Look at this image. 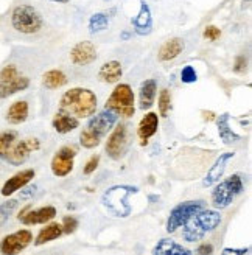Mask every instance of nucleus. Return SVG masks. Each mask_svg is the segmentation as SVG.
Listing matches in <instances>:
<instances>
[{"label":"nucleus","mask_w":252,"mask_h":255,"mask_svg":"<svg viewBox=\"0 0 252 255\" xmlns=\"http://www.w3.org/2000/svg\"><path fill=\"white\" fill-rule=\"evenodd\" d=\"M245 190V182L242 174H231L229 177L223 179L220 184L215 185V188L212 190V206L217 210L228 209L231 204L235 201L237 196H240Z\"/></svg>","instance_id":"5"},{"label":"nucleus","mask_w":252,"mask_h":255,"mask_svg":"<svg viewBox=\"0 0 252 255\" xmlns=\"http://www.w3.org/2000/svg\"><path fill=\"white\" fill-rule=\"evenodd\" d=\"M109 25V17L106 12H97L89 19V31L91 33H100L105 31Z\"/></svg>","instance_id":"30"},{"label":"nucleus","mask_w":252,"mask_h":255,"mask_svg":"<svg viewBox=\"0 0 252 255\" xmlns=\"http://www.w3.org/2000/svg\"><path fill=\"white\" fill-rule=\"evenodd\" d=\"M98 162H100V156H92L84 165V174H92L98 167Z\"/></svg>","instance_id":"36"},{"label":"nucleus","mask_w":252,"mask_h":255,"mask_svg":"<svg viewBox=\"0 0 252 255\" xmlns=\"http://www.w3.org/2000/svg\"><path fill=\"white\" fill-rule=\"evenodd\" d=\"M234 156H235V152H223V154H220V157L215 160V163H213L210 167V170L207 171V176L204 177L203 184L206 187H212L213 184L220 182V179H221L224 171H226V167H228L229 160Z\"/></svg>","instance_id":"16"},{"label":"nucleus","mask_w":252,"mask_h":255,"mask_svg":"<svg viewBox=\"0 0 252 255\" xmlns=\"http://www.w3.org/2000/svg\"><path fill=\"white\" fill-rule=\"evenodd\" d=\"M129 145V137H128V126L125 123H120L114 128V131L111 132L106 142V152L111 159L119 160L125 156L126 149Z\"/></svg>","instance_id":"9"},{"label":"nucleus","mask_w":252,"mask_h":255,"mask_svg":"<svg viewBox=\"0 0 252 255\" xmlns=\"http://www.w3.org/2000/svg\"><path fill=\"white\" fill-rule=\"evenodd\" d=\"M246 64H248V61H246L245 56H238V58L235 59V67H234V70H235L237 73H243V72L246 70Z\"/></svg>","instance_id":"38"},{"label":"nucleus","mask_w":252,"mask_h":255,"mask_svg":"<svg viewBox=\"0 0 252 255\" xmlns=\"http://www.w3.org/2000/svg\"><path fill=\"white\" fill-rule=\"evenodd\" d=\"M62 235V227L58 223H50L47 224L42 231L37 234L36 240H34V246H42L45 243H50V241H55Z\"/></svg>","instance_id":"27"},{"label":"nucleus","mask_w":252,"mask_h":255,"mask_svg":"<svg viewBox=\"0 0 252 255\" xmlns=\"http://www.w3.org/2000/svg\"><path fill=\"white\" fill-rule=\"evenodd\" d=\"M198 255H213V245L212 243H203L196 249Z\"/></svg>","instance_id":"37"},{"label":"nucleus","mask_w":252,"mask_h":255,"mask_svg":"<svg viewBox=\"0 0 252 255\" xmlns=\"http://www.w3.org/2000/svg\"><path fill=\"white\" fill-rule=\"evenodd\" d=\"M185 48V44L181 37H174V39H170L163 44L159 50V61L167 62V61H173L174 58H178Z\"/></svg>","instance_id":"20"},{"label":"nucleus","mask_w":252,"mask_h":255,"mask_svg":"<svg viewBox=\"0 0 252 255\" xmlns=\"http://www.w3.org/2000/svg\"><path fill=\"white\" fill-rule=\"evenodd\" d=\"M106 109L114 112L116 116L129 119L134 116V92L128 84H119L106 101Z\"/></svg>","instance_id":"7"},{"label":"nucleus","mask_w":252,"mask_h":255,"mask_svg":"<svg viewBox=\"0 0 252 255\" xmlns=\"http://www.w3.org/2000/svg\"><path fill=\"white\" fill-rule=\"evenodd\" d=\"M198 80V73L195 70V67L192 66H185L181 72V81L185 84H192Z\"/></svg>","instance_id":"33"},{"label":"nucleus","mask_w":252,"mask_h":255,"mask_svg":"<svg viewBox=\"0 0 252 255\" xmlns=\"http://www.w3.org/2000/svg\"><path fill=\"white\" fill-rule=\"evenodd\" d=\"M52 2H56V3H67L70 0H52Z\"/></svg>","instance_id":"41"},{"label":"nucleus","mask_w":252,"mask_h":255,"mask_svg":"<svg viewBox=\"0 0 252 255\" xmlns=\"http://www.w3.org/2000/svg\"><path fill=\"white\" fill-rule=\"evenodd\" d=\"M42 84L47 89H50V91H55V89H59L67 84V76L61 70H48L42 76Z\"/></svg>","instance_id":"28"},{"label":"nucleus","mask_w":252,"mask_h":255,"mask_svg":"<svg viewBox=\"0 0 252 255\" xmlns=\"http://www.w3.org/2000/svg\"><path fill=\"white\" fill-rule=\"evenodd\" d=\"M108 2H109V0H108Z\"/></svg>","instance_id":"43"},{"label":"nucleus","mask_w":252,"mask_h":255,"mask_svg":"<svg viewBox=\"0 0 252 255\" xmlns=\"http://www.w3.org/2000/svg\"><path fill=\"white\" fill-rule=\"evenodd\" d=\"M52 125H53L56 132L67 134V132H70L73 129H77V128L80 126V122H78V119H75L73 116H70V114H67L64 111H59L55 116Z\"/></svg>","instance_id":"21"},{"label":"nucleus","mask_w":252,"mask_h":255,"mask_svg":"<svg viewBox=\"0 0 252 255\" xmlns=\"http://www.w3.org/2000/svg\"><path fill=\"white\" fill-rule=\"evenodd\" d=\"M206 209V202L204 201H185L178 204L168 216V221H167V232L173 234L178 231L179 227H182L188 220L192 218L195 213H198L199 210Z\"/></svg>","instance_id":"8"},{"label":"nucleus","mask_w":252,"mask_h":255,"mask_svg":"<svg viewBox=\"0 0 252 255\" xmlns=\"http://www.w3.org/2000/svg\"><path fill=\"white\" fill-rule=\"evenodd\" d=\"M33 241V234L28 229H20L17 232H12L0 241V254L2 255H17L23 249H27Z\"/></svg>","instance_id":"10"},{"label":"nucleus","mask_w":252,"mask_h":255,"mask_svg":"<svg viewBox=\"0 0 252 255\" xmlns=\"http://www.w3.org/2000/svg\"><path fill=\"white\" fill-rule=\"evenodd\" d=\"M70 59L75 66H87V64H92L97 59V50L92 42L83 41L72 48Z\"/></svg>","instance_id":"14"},{"label":"nucleus","mask_w":252,"mask_h":255,"mask_svg":"<svg viewBox=\"0 0 252 255\" xmlns=\"http://www.w3.org/2000/svg\"><path fill=\"white\" fill-rule=\"evenodd\" d=\"M171 109V95L167 89H162L159 94V114L162 117H167Z\"/></svg>","instance_id":"32"},{"label":"nucleus","mask_w":252,"mask_h":255,"mask_svg":"<svg viewBox=\"0 0 252 255\" xmlns=\"http://www.w3.org/2000/svg\"><path fill=\"white\" fill-rule=\"evenodd\" d=\"M220 36H221V30L218 27H215V25H209V27H206V30H204V37H206V39L217 41Z\"/></svg>","instance_id":"35"},{"label":"nucleus","mask_w":252,"mask_h":255,"mask_svg":"<svg viewBox=\"0 0 252 255\" xmlns=\"http://www.w3.org/2000/svg\"><path fill=\"white\" fill-rule=\"evenodd\" d=\"M246 2H251V0H246Z\"/></svg>","instance_id":"42"},{"label":"nucleus","mask_w":252,"mask_h":255,"mask_svg":"<svg viewBox=\"0 0 252 255\" xmlns=\"http://www.w3.org/2000/svg\"><path fill=\"white\" fill-rule=\"evenodd\" d=\"M77 156V149L73 146H62L56 151L52 159V173L58 177H64L73 170V159Z\"/></svg>","instance_id":"11"},{"label":"nucleus","mask_w":252,"mask_h":255,"mask_svg":"<svg viewBox=\"0 0 252 255\" xmlns=\"http://www.w3.org/2000/svg\"><path fill=\"white\" fill-rule=\"evenodd\" d=\"M156 91H157V84L154 80H146L142 84L140 92H138V106H140V109L145 111L154 105Z\"/></svg>","instance_id":"25"},{"label":"nucleus","mask_w":252,"mask_h":255,"mask_svg":"<svg viewBox=\"0 0 252 255\" xmlns=\"http://www.w3.org/2000/svg\"><path fill=\"white\" fill-rule=\"evenodd\" d=\"M59 111L70 114L75 119H87L97 111V97L89 89H70L61 97Z\"/></svg>","instance_id":"1"},{"label":"nucleus","mask_w":252,"mask_h":255,"mask_svg":"<svg viewBox=\"0 0 252 255\" xmlns=\"http://www.w3.org/2000/svg\"><path fill=\"white\" fill-rule=\"evenodd\" d=\"M28 86H30V80L27 78V76L19 75V76H16L14 80L0 84V100H3L6 97H11V95H14L17 92H22Z\"/></svg>","instance_id":"24"},{"label":"nucleus","mask_w":252,"mask_h":255,"mask_svg":"<svg viewBox=\"0 0 252 255\" xmlns=\"http://www.w3.org/2000/svg\"><path fill=\"white\" fill-rule=\"evenodd\" d=\"M159 128V117L156 112H148L140 120L137 128V137L142 140V145H146L148 140L157 132Z\"/></svg>","instance_id":"18"},{"label":"nucleus","mask_w":252,"mask_h":255,"mask_svg":"<svg viewBox=\"0 0 252 255\" xmlns=\"http://www.w3.org/2000/svg\"><path fill=\"white\" fill-rule=\"evenodd\" d=\"M33 177H34V170H31V168L22 170V171L16 173L14 176H11L2 187V196H11L12 193H16L17 190L27 187Z\"/></svg>","instance_id":"15"},{"label":"nucleus","mask_w":252,"mask_h":255,"mask_svg":"<svg viewBox=\"0 0 252 255\" xmlns=\"http://www.w3.org/2000/svg\"><path fill=\"white\" fill-rule=\"evenodd\" d=\"M223 218L218 210L203 209L195 213L182 227V238L187 243H195V241L203 240L207 234L213 232L220 227Z\"/></svg>","instance_id":"2"},{"label":"nucleus","mask_w":252,"mask_h":255,"mask_svg":"<svg viewBox=\"0 0 252 255\" xmlns=\"http://www.w3.org/2000/svg\"><path fill=\"white\" fill-rule=\"evenodd\" d=\"M17 204L19 202L16 199H8L6 202H3L2 206H0V227L9 220V216L12 215V212L16 210Z\"/></svg>","instance_id":"31"},{"label":"nucleus","mask_w":252,"mask_h":255,"mask_svg":"<svg viewBox=\"0 0 252 255\" xmlns=\"http://www.w3.org/2000/svg\"><path fill=\"white\" fill-rule=\"evenodd\" d=\"M36 185H33V187H30V188H27L28 191H23V193H22V198H28V196H31L33 193H34V191H36Z\"/></svg>","instance_id":"40"},{"label":"nucleus","mask_w":252,"mask_h":255,"mask_svg":"<svg viewBox=\"0 0 252 255\" xmlns=\"http://www.w3.org/2000/svg\"><path fill=\"white\" fill-rule=\"evenodd\" d=\"M28 103L25 100H20V101H16V103H12L6 112V122L11 123V125H20L23 123L25 120L28 119Z\"/></svg>","instance_id":"23"},{"label":"nucleus","mask_w":252,"mask_h":255,"mask_svg":"<svg viewBox=\"0 0 252 255\" xmlns=\"http://www.w3.org/2000/svg\"><path fill=\"white\" fill-rule=\"evenodd\" d=\"M248 251H249V248H246V249H243V248H240V249H237V248H224L221 255H245Z\"/></svg>","instance_id":"39"},{"label":"nucleus","mask_w":252,"mask_h":255,"mask_svg":"<svg viewBox=\"0 0 252 255\" xmlns=\"http://www.w3.org/2000/svg\"><path fill=\"white\" fill-rule=\"evenodd\" d=\"M39 146H41L39 140L34 138V137L23 138V140H20V142L12 145L9 154L6 157V162H9L11 165H20L30 157V154L33 151L39 149Z\"/></svg>","instance_id":"12"},{"label":"nucleus","mask_w":252,"mask_h":255,"mask_svg":"<svg viewBox=\"0 0 252 255\" xmlns=\"http://www.w3.org/2000/svg\"><path fill=\"white\" fill-rule=\"evenodd\" d=\"M151 255H193L190 249L184 248L182 245L176 243L174 240L162 238L151 251Z\"/></svg>","instance_id":"19"},{"label":"nucleus","mask_w":252,"mask_h":255,"mask_svg":"<svg viewBox=\"0 0 252 255\" xmlns=\"http://www.w3.org/2000/svg\"><path fill=\"white\" fill-rule=\"evenodd\" d=\"M137 191L138 188L132 185H114L103 193L102 202L109 213L117 216V218H126V216L131 215L132 210L128 199Z\"/></svg>","instance_id":"4"},{"label":"nucleus","mask_w":252,"mask_h":255,"mask_svg":"<svg viewBox=\"0 0 252 255\" xmlns=\"http://www.w3.org/2000/svg\"><path fill=\"white\" fill-rule=\"evenodd\" d=\"M122 64L119 61H109L105 62L102 69L98 70V78L102 80L103 83L112 84V83H117L122 78Z\"/></svg>","instance_id":"22"},{"label":"nucleus","mask_w":252,"mask_h":255,"mask_svg":"<svg viewBox=\"0 0 252 255\" xmlns=\"http://www.w3.org/2000/svg\"><path fill=\"white\" fill-rule=\"evenodd\" d=\"M16 140H17V132L16 131L8 129V131L0 132V159L6 160L12 145L16 143Z\"/></svg>","instance_id":"29"},{"label":"nucleus","mask_w":252,"mask_h":255,"mask_svg":"<svg viewBox=\"0 0 252 255\" xmlns=\"http://www.w3.org/2000/svg\"><path fill=\"white\" fill-rule=\"evenodd\" d=\"M55 216H56V209L53 206H45L34 210H27L17 220L25 226H36V224H45L48 221H52Z\"/></svg>","instance_id":"13"},{"label":"nucleus","mask_w":252,"mask_h":255,"mask_svg":"<svg viewBox=\"0 0 252 255\" xmlns=\"http://www.w3.org/2000/svg\"><path fill=\"white\" fill-rule=\"evenodd\" d=\"M11 25L22 34H34L41 31L44 20L31 5H17L11 12Z\"/></svg>","instance_id":"6"},{"label":"nucleus","mask_w":252,"mask_h":255,"mask_svg":"<svg viewBox=\"0 0 252 255\" xmlns=\"http://www.w3.org/2000/svg\"><path fill=\"white\" fill-rule=\"evenodd\" d=\"M134 31L140 36L149 34L153 30V16H151V11L146 2H140V9H138V14L131 20Z\"/></svg>","instance_id":"17"},{"label":"nucleus","mask_w":252,"mask_h":255,"mask_svg":"<svg viewBox=\"0 0 252 255\" xmlns=\"http://www.w3.org/2000/svg\"><path fill=\"white\" fill-rule=\"evenodd\" d=\"M217 126H218V134H220V138L226 145H232V143H237L238 140L242 137L235 134L231 126H229V114H223V116L218 117L217 120Z\"/></svg>","instance_id":"26"},{"label":"nucleus","mask_w":252,"mask_h":255,"mask_svg":"<svg viewBox=\"0 0 252 255\" xmlns=\"http://www.w3.org/2000/svg\"><path fill=\"white\" fill-rule=\"evenodd\" d=\"M116 123H117V116L108 109L94 116L80 134L81 146L87 149L97 148L102 143V138L116 126Z\"/></svg>","instance_id":"3"},{"label":"nucleus","mask_w":252,"mask_h":255,"mask_svg":"<svg viewBox=\"0 0 252 255\" xmlns=\"http://www.w3.org/2000/svg\"><path fill=\"white\" fill-rule=\"evenodd\" d=\"M61 227H62V234L70 235V234H73L75 231H77L78 221H77V218H75V216H66V218L62 220Z\"/></svg>","instance_id":"34"}]
</instances>
